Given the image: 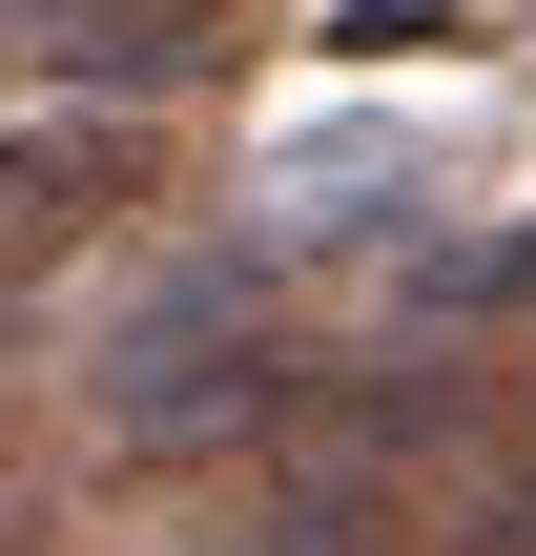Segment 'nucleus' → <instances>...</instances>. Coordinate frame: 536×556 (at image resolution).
Here are the masks:
<instances>
[{
	"mask_svg": "<svg viewBox=\"0 0 536 556\" xmlns=\"http://www.w3.org/2000/svg\"><path fill=\"white\" fill-rule=\"evenodd\" d=\"M103 206H145V144L124 124H0V268L62 248V227H103Z\"/></svg>",
	"mask_w": 536,
	"mask_h": 556,
	"instance_id": "f257e3e1",
	"label": "nucleus"
},
{
	"mask_svg": "<svg viewBox=\"0 0 536 556\" xmlns=\"http://www.w3.org/2000/svg\"><path fill=\"white\" fill-rule=\"evenodd\" d=\"M331 206H413V144H372V124H351V144H289V165H269V227H248V248H351Z\"/></svg>",
	"mask_w": 536,
	"mask_h": 556,
	"instance_id": "f03ea898",
	"label": "nucleus"
},
{
	"mask_svg": "<svg viewBox=\"0 0 536 556\" xmlns=\"http://www.w3.org/2000/svg\"><path fill=\"white\" fill-rule=\"evenodd\" d=\"M475 556H536V475H496V495H475Z\"/></svg>",
	"mask_w": 536,
	"mask_h": 556,
	"instance_id": "7ed1b4c3",
	"label": "nucleus"
},
{
	"mask_svg": "<svg viewBox=\"0 0 536 556\" xmlns=\"http://www.w3.org/2000/svg\"><path fill=\"white\" fill-rule=\"evenodd\" d=\"M124 21H207V0H124Z\"/></svg>",
	"mask_w": 536,
	"mask_h": 556,
	"instance_id": "20e7f679",
	"label": "nucleus"
}]
</instances>
